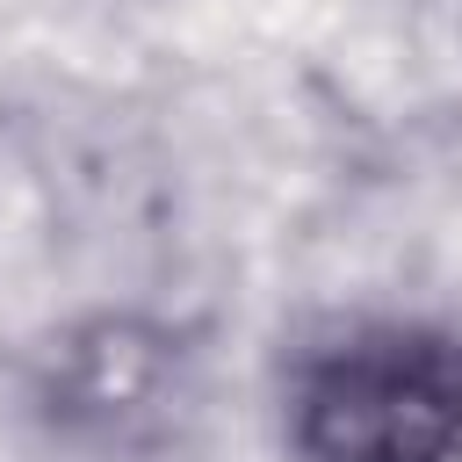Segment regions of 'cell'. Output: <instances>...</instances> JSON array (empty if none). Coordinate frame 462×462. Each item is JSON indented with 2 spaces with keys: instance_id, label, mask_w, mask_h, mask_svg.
I'll return each mask as SVG.
<instances>
[{
  "instance_id": "6da1fadb",
  "label": "cell",
  "mask_w": 462,
  "mask_h": 462,
  "mask_svg": "<svg viewBox=\"0 0 462 462\" xmlns=\"http://www.w3.org/2000/svg\"><path fill=\"white\" fill-rule=\"evenodd\" d=\"M289 426L310 462H462V339L390 325L310 354Z\"/></svg>"
}]
</instances>
